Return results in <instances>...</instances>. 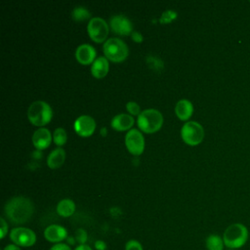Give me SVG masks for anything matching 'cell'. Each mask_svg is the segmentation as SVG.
<instances>
[{"instance_id": "cell-1", "label": "cell", "mask_w": 250, "mask_h": 250, "mask_svg": "<svg viewBox=\"0 0 250 250\" xmlns=\"http://www.w3.org/2000/svg\"><path fill=\"white\" fill-rule=\"evenodd\" d=\"M4 211L11 223L22 225L27 223L32 217L34 206L30 199L24 196H15L6 203Z\"/></svg>"}, {"instance_id": "cell-2", "label": "cell", "mask_w": 250, "mask_h": 250, "mask_svg": "<svg viewBox=\"0 0 250 250\" xmlns=\"http://www.w3.org/2000/svg\"><path fill=\"white\" fill-rule=\"evenodd\" d=\"M249 237V231L246 226L241 223L229 225L224 231L223 239L225 246L228 249L238 250L243 247Z\"/></svg>"}, {"instance_id": "cell-3", "label": "cell", "mask_w": 250, "mask_h": 250, "mask_svg": "<svg viewBox=\"0 0 250 250\" xmlns=\"http://www.w3.org/2000/svg\"><path fill=\"white\" fill-rule=\"evenodd\" d=\"M137 123L141 131L147 134H152L161 128L163 124V116L157 109H145L138 116Z\"/></svg>"}, {"instance_id": "cell-4", "label": "cell", "mask_w": 250, "mask_h": 250, "mask_svg": "<svg viewBox=\"0 0 250 250\" xmlns=\"http://www.w3.org/2000/svg\"><path fill=\"white\" fill-rule=\"evenodd\" d=\"M53 116V111L51 106L43 102V101H36L33 102L27 110V117L31 124L34 126H44L48 124Z\"/></svg>"}, {"instance_id": "cell-5", "label": "cell", "mask_w": 250, "mask_h": 250, "mask_svg": "<svg viewBox=\"0 0 250 250\" xmlns=\"http://www.w3.org/2000/svg\"><path fill=\"white\" fill-rule=\"evenodd\" d=\"M104 53L110 62H121L128 57L129 50L121 39L109 38L104 44Z\"/></svg>"}, {"instance_id": "cell-6", "label": "cell", "mask_w": 250, "mask_h": 250, "mask_svg": "<svg viewBox=\"0 0 250 250\" xmlns=\"http://www.w3.org/2000/svg\"><path fill=\"white\" fill-rule=\"evenodd\" d=\"M181 136L188 146H197L203 141L204 130L198 122L188 121L181 129Z\"/></svg>"}, {"instance_id": "cell-7", "label": "cell", "mask_w": 250, "mask_h": 250, "mask_svg": "<svg viewBox=\"0 0 250 250\" xmlns=\"http://www.w3.org/2000/svg\"><path fill=\"white\" fill-rule=\"evenodd\" d=\"M9 236L11 241L20 247H30L36 242L35 232L32 229L24 227L14 228L10 231Z\"/></svg>"}, {"instance_id": "cell-8", "label": "cell", "mask_w": 250, "mask_h": 250, "mask_svg": "<svg viewBox=\"0 0 250 250\" xmlns=\"http://www.w3.org/2000/svg\"><path fill=\"white\" fill-rule=\"evenodd\" d=\"M87 30L90 38L94 42L102 43L108 35V24L101 18H93L88 23Z\"/></svg>"}, {"instance_id": "cell-9", "label": "cell", "mask_w": 250, "mask_h": 250, "mask_svg": "<svg viewBox=\"0 0 250 250\" xmlns=\"http://www.w3.org/2000/svg\"><path fill=\"white\" fill-rule=\"evenodd\" d=\"M125 146L133 155H140L145 148V139L137 129H131L125 136Z\"/></svg>"}, {"instance_id": "cell-10", "label": "cell", "mask_w": 250, "mask_h": 250, "mask_svg": "<svg viewBox=\"0 0 250 250\" xmlns=\"http://www.w3.org/2000/svg\"><path fill=\"white\" fill-rule=\"evenodd\" d=\"M109 25L112 31L118 35H122V36L129 35V34H132L133 32L132 22L128 18H126L123 15L113 16L110 19Z\"/></svg>"}, {"instance_id": "cell-11", "label": "cell", "mask_w": 250, "mask_h": 250, "mask_svg": "<svg viewBox=\"0 0 250 250\" xmlns=\"http://www.w3.org/2000/svg\"><path fill=\"white\" fill-rule=\"evenodd\" d=\"M75 132L81 137H90L96 129V122L89 115H81L74 122Z\"/></svg>"}, {"instance_id": "cell-12", "label": "cell", "mask_w": 250, "mask_h": 250, "mask_svg": "<svg viewBox=\"0 0 250 250\" xmlns=\"http://www.w3.org/2000/svg\"><path fill=\"white\" fill-rule=\"evenodd\" d=\"M44 237L51 243H62L68 237L67 230L61 225H50L44 229Z\"/></svg>"}, {"instance_id": "cell-13", "label": "cell", "mask_w": 250, "mask_h": 250, "mask_svg": "<svg viewBox=\"0 0 250 250\" xmlns=\"http://www.w3.org/2000/svg\"><path fill=\"white\" fill-rule=\"evenodd\" d=\"M75 58L81 64L93 63L96 58V50L89 44H82L76 49Z\"/></svg>"}, {"instance_id": "cell-14", "label": "cell", "mask_w": 250, "mask_h": 250, "mask_svg": "<svg viewBox=\"0 0 250 250\" xmlns=\"http://www.w3.org/2000/svg\"><path fill=\"white\" fill-rule=\"evenodd\" d=\"M52 142V135L46 128H39L32 135L33 146L38 149L42 150L47 148Z\"/></svg>"}, {"instance_id": "cell-15", "label": "cell", "mask_w": 250, "mask_h": 250, "mask_svg": "<svg viewBox=\"0 0 250 250\" xmlns=\"http://www.w3.org/2000/svg\"><path fill=\"white\" fill-rule=\"evenodd\" d=\"M134 125V118L130 114L120 113L115 115L111 120V127L116 131L129 130Z\"/></svg>"}, {"instance_id": "cell-16", "label": "cell", "mask_w": 250, "mask_h": 250, "mask_svg": "<svg viewBox=\"0 0 250 250\" xmlns=\"http://www.w3.org/2000/svg\"><path fill=\"white\" fill-rule=\"evenodd\" d=\"M108 68H109L108 60L105 57H99L92 63L91 73L95 78L101 79L107 74Z\"/></svg>"}, {"instance_id": "cell-17", "label": "cell", "mask_w": 250, "mask_h": 250, "mask_svg": "<svg viewBox=\"0 0 250 250\" xmlns=\"http://www.w3.org/2000/svg\"><path fill=\"white\" fill-rule=\"evenodd\" d=\"M176 115L180 120H188L193 112V105L188 100H180L175 107Z\"/></svg>"}, {"instance_id": "cell-18", "label": "cell", "mask_w": 250, "mask_h": 250, "mask_svg": "<svg viewBox=\"0 0 250 250\" xmlns=\"http://www.w3.org/2000/svg\"><path fill=\"white\" fill-rule=\"evenodd\" d=\"M65 159V151L61 148H55L48 156L47 158V165L51 168V169H57L59 167H61Z\"/></svg>"}, {"instance_id": "cell-19", "label": "cell", "mask_w": 250, "mask_h": 250, "mask_svg": "<svg viewBox=\"0 0 250 250\" xmlns=\"http://www.w3.org/2000/svg\"><path fill=\"white\" fill-rule=\"evenodd\" d=\"M75 211V203L73 200L65 198L61 200L57 205V213L63 218L70 217Z\"/></svg>"}, {"instance_id": "cell-20", "label": "cell", "mask_w": 250, "mask_h": 250, "mask_svg": "<svg viewBox=\"0 0 250 250\" xmlns=\"http://www.w3.org/2000/svg\"><path fill=\"white\" fill-rule=\"evenodd\" d=\"M205 246L207 250H224L225 243L222 236L212 233L206 237Z\"/></svg>"}, {"instance_id": "cell-21", "label": "cell", "mask_w": 250, "mask_h": 250, "mask_svg": "<svg viewBox=\"0 0 250 250\" xmlns=\"http://www.w3.org/2000/svg\"><path fill=\"white\" fill-rule=\"evenodd\" d=\"M71 17L75 21H84L91 18L90 12L84 7H76L71 13Z\"/></svg>"}, {"instance_id": "cell-22", "label": "cell", "mask_w": 250, "mask_h": 250, "mask_svg": "<svg viewBox=\"0 0 250 250\" xmlns=\"http://www.w3.org/2000/svg\"><path fill=\"white\" fill-rule=\"evenodd\" d=\"M67 135L64 129L57 128L53 134V141L58 146H62L66 143Z\"/></svg>"}, {"instance_id": "cell-23", "label": "cell", "mask_w": 250, "mask_h": 250, "mask_svg": "<svg viewBox=\"0 0 250 250\" xmlns=\"http://www.w3.org/2000/svg\"><path fill=\"white\" fill-rule=\"evenodd\" d=\"M177 18V13L176 12H174V11H171V10H167V11H165L162 15H161V17H160V22L161 23H169V22H171L172 21H174L175 19Z\"/></svg>"}, {"instance_id": "cell-24", "label": "cell", "mask_w": 250, "mask_h": 250, "mask_svg": "<svg viewBox=\"0 0 250 250\" xmlns=\"http://www.w3.org/2000/svg\"><path fill=\"white\" fill-rule=\"evenodd\" d=\"M74 237H75V240L76 242L79 244H86V241L88 239V234L86 232L85 229H78L76 231H75V234H74Z\"/></svg>"}, {"instance_id": "cell-25", "label": "cell", "mask_w": 250, "mask_h": 250, "mask_svg": "<svg viewBox=\"0 0 250 250\" xmlns=\"http://www.w3.org/2000/svg\"><path fill=\"white\" fill-rule=\"evenodd\" d=\"M126 108H127V111L130 113V115H140L141 114V108H140V105L135 103V102H129L127 103L126 104Z\"/></svg>"}, {"instance_id": "cell-26", "label": "cell", "mask_w": 250, "mask_h": 250, "mask_svg": "<svg viewBox=\"0 0 250 250\" xmlns=\"http://www.w3.org/2000/svg\"><path fill=\"white\" fill-rule=\"evenodd\" d=\"M147 64L153 69H161L163 67L162 62L155 57H147Z\"/></svg>"}, {"instance_id": "cell-27", "label": "cell", "mask_w": 250, "mask_h": 250, "mask_svg": "<svg viewBox=\"0 0 250 250\" xmlns=\"http://www.w3.org/2000/svg\"><path fill=\"white\" fill-rule=\"evenodd\" d=\"M125 250H144L141 242L135 239H131L126 242Z\"/></svg>"}, {"instance_id": "cell-28", "label": "cell", "mask_w": 250, "mask_h": 250, "mask_svg": "<svg viewBox=\"0 0 250 250\" xmlns=\"http://www.w3.org/2000/svg\"><path fill=\"white\" fill-rule=\"evenodd\" d=\"M49 250H71V247L68 244L62 242V243L54 244Z\"/></svg>"}, {"instance_id": "cell-29", "label": "cell", "mask_w": 250, "mask_h": 250, "mask_svg": "<svg viewBox=\"0 0 250 250\" xmlns=\"http://www.w3.org/2000/svg\"><path fill=\"white\" fill-rule=\"evenodd\" d=\"M0 222H1V239H3L8 233L9 227H8V224H7V222L5 221L4 218H1Z\"/></svg>"}, {"instance_id": "cell-30", "label": "cell", "mask_w": 250, "mask_h": 250, "mask_svg": "<svg viewBox=\"0 0 250 250\" xmlns=\"http://www.w3.org/2000/svg\"><path fill=\"white\" fill-rule=\"evenodd\" d=\"M94 247L96 250H106L107 248V245L106 243L104 241V240H101V239H98L95 241L94 243Z\"/></svg>"}, {"instance_id": "cell-31", "label": "cell", "mask_w": 250, "mask_h": 250, "mask_svg": "<svg viewBox=\"0 0 250 250\" xmlns=\"http://www.w3.org/2000/svg\"><path fill=\"white\" fill-rule=\"evenodd\" d=\"M131 36H132V39L137 43H140L143 41V35L138 31H133Z\"/></svg>"}, {"instance_id": "cell-32", "label": "cell", "mask_w": 250, "mask_h": 250, "mask_svg": "<svg viewBox=\"0 0 250 250\" xmlns=\"http://www.w3.org/2000/svg\"><path fill=\"white\" fill-rule=\"evenodd\" d=\"M3 250H21L20 246L14 244V243H11V244H7Z\"/></svg>"}, {"instance_id": "cell-33", "label": "cell", "mask_w": 250, "mask_h": 250, "mask_svg": "<svg viewBox=\"0 0 250 250\" xmlns=\"http://www.w3.org/2000/svg\"><path fill=\"white\" fill-rule=\"evenodd\" d=\"M74 250H93V249L87 244H79L74 248Z\"/></svg>"}, {"instance_id": "cell-34", "label": "cell", "mask_w": 250, "mask_h": 250, "mask_svg": "<svg viewBox=\"0 0 250 250\" xmlns=\"http://www.w3.org/2000/svg\"><path fill=\"white\" fill-rule=\"evenodd\" d=\"M76 243V240H75V237L74 236H68L66 238V244H68L69 246L71 245H74Z\"/></svg>"}, {"instance_id": "cell-35", "label": "cell", "mask_w": 250, "mask_h": 250, "mask_svg": "<svg viewBox=\"0 0 250 250\" xmlns=\"http://www.w3.org/2000/svg\"><path fill=\"white\" fill-rule=\"evenodd\" d=\"M228 250H232V249H228Z\"/></svg>"}]
</instances>
